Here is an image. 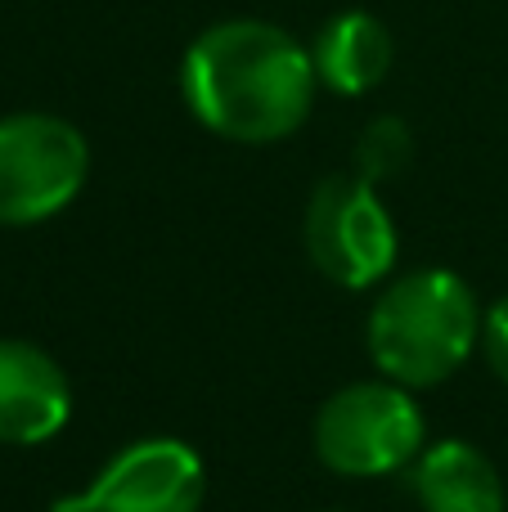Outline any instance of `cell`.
I'll use <instances>...</instances> for the list:
<instances>
[{"mask_svg": "<svg viewBox=\"0 0 508 512\" xmlns=\"http://www.w3.org/2000/svg\"><path fill=\"white\" fill-rule=\"evenodd\" d=\"M72 418V382L50 351L0 337V445H45Z\"/></svg>", "mask_w": 508, "mask_h": 512, "instance_id": "52a82bcc", "label": "cell"}, {"mask_svg": "<svg viewBox=\"0 0 508 512\" xmlns=\"http://www.w3.org/2000/svg\"><path fill=\"white\" fill-rule=\"evenodd\" d=\"M302 243L311 265L347 292H365L392 279L401 256V230L383 203V189L356 171L324 176L306 198Z\"/></svg>", "mask_w": 508, "mask_h": 512, "instance_id": "277c9868", "label": "cell"}, {"mask_svg": "<svg viewBox=\"0 0 508 512\" xmlns=\"http://www.w3.org/2000/svg\"><path fill=\"white\" fill-rule=\"evenodd\" d=\"M369 360L410 391L441 387L482 346V306L446 265L405 270L383 283L365 319Z\"/></svg>", "mask_w": 508, "mask_h": 512, "instance_id": "7a4b0ae2", "label": "cell"}, {"mask_svg": "<svg viewBox=\"0 0 508 512\" xmlns=\"http://www.w3.org/2000/svg\"><path fill=\"white\" fill-rule=\"evenodd\" d=\"M482 351L491 373L508 387V292L482 310Z\"/></svg>", "mask_w": 508, "mask_h": 512, "instance_id": "8fae6325", "label": "cell"}, {"mask_svg": "<svg viewBox=\"0 0 508 512\" xmlns=\"http://www.w3.org/2000/svg\"><path fill=\"white\" fill-rule=\"evenodd\" d=\"M311 63L320 90L338 99H360L378 90L396 68V36L369 9H338L311 36Z\"/></svg>", "mask_w": 508, "mask_h": 512, "instance_id": "ba28073f", "label": "cell"}, {"mask_svg": "<svg viewBox=\"0 0 508 512\" xmlns=\"http://www.w3.org/2000/svg\"><path fill=\"white\" fill-rule=\"evenodd\" d=\"M315 454L338 477H392L428 445V418L410 387L392 378H360L320 405L311 427Z\"/></svg>", "mask_w": 508, "mask_h": 512, "instance_id": "3957f363", "label": "cell"}, {"mask_svg": "<svg viewBox=\"0 0 508 512\" xmlns=\"http://www.w3.org/2000/svg\"><path fill=\"white\" fill-rule=\"evenodd\" d=\"M410 495L423 512H504L500 468L477 445L446 436L410 463Z\"/></svg>", "mask_w": 508, "mask_h": 512, "instance_id": "9c48e42d", "label": "cell"}, {"mask_svg": "<svg viewBox=\"0 0 508 512\" xmlns=\"http://www.w3.org/2000/svg\"><path fill=\"white\" fill-rule=\"evenodd\" d=\"M207 468L180 436L131 441L90 477L86 490L54 499L50 512H203Z\"/></svg>", "mask_w": 508, "mask_h": 512, "instance_id": "8992f818", "label": "cell"}, {"mask_svg": "<svg viewBox=\"0 0 508 512\" xmlns=\"http://www.w3.org/2000/svg\"><path fill=\"white\" fill-rule=\"evenodd\" d=\"M320 95L311 45L270 18H221L185 45L180 99L216 140L279 144L306 126Z\"/></svg>", "mask_w": 508, "mask_h": 512, "instance_id": "6da1fadb", "label": "cell"}, {"mask_svg": "<svg viewBox=\"0 0 508 512\" xmlns=\"http://www.w3.org/2000/svg\"><path fill=\"white\" fill-rule=\"evenodd\" d=\"M356 176H365L369 185H392L410 171L414 162V131L405 117L396 113H383L374 122H365V131L356 135Z\"/></svg>", "mask_w": 508, "mask_h": 512, "instance_id": "30bf717a", "label": "cell"}, {"mask_svg": "<svg viewBox=\"0 0 508 512\" xmlns=\"http://www.w3.org/2000/svg\"><path fill=\"white\" fill-rule=\"evenodd\" d=\"M90 180V144L59 113H5L0 117V225L54 221L77 203Z\"/></svg>", "mask_w": 508, "mask_h": 512, "instance_id": "5b68a950", "label": "cell"}]
</instances>
